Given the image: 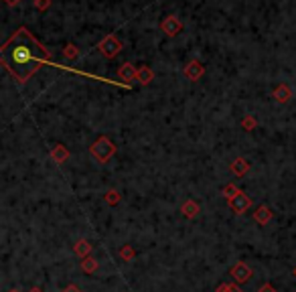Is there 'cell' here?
<instances>
[{"label": "cell", "mask_w": 296, "mask_h": 292, "mask_svg": "<svg viewBox=\"0 0 296 292\" xmlns=\"http://www.w3.org/2000/svg\"><path fill=\"white\" fill-rule=\"evenodd\" d=\"M49 59L51 53H47L25 27L17 29V33L0 49V61L19 83H27L45 63H49Z\"/></svg>", "instance_id": "obj_1"}, {"label": "cell", "mask_w": 296, "mask_h": 292, "mask_svg": "<svg viewBox=\"0 0 296 292\" xmlns=\"http://www.w3.org/2000/svg\"><path fill=\"white\" fill-rule=\"evenodd\" d=\"M89 155L93 161H97L100 165H106L114 155H116V144L108 138V136H100L91 146H89Z\"/></svg>", "instance_id": "obj_2"}, {"label": "cell", "mask_w": 296, "mask_h": 292, "mask_svg": "<svg viewBox=\"0 0 296 292\" xmlns=\"http://www.w3.org/2000/svg\"><path fill=\"white\" fill-rule=\"evenodd\" d=\"M97 49L102 51V55H104V57L114 59V57L122 51V43H120V39H118V37H114V35H106V37L102 39V43L97 45Z\"/></svg>", "instance_id": "obj_3"}, {"label": "cell", "mask_w": 296, "mask_h": 292, "mask_svg": "<svg viewBox=\"0 0 296 292\" xmlns=\"http://www.w3.org/2000/svg\"><path fill=\"white\" fill-rule=\"evenodd\" d=\"M229 203V207H231V211L235 213V215H243L245 211H250L252 209V205H254V201H252V197L248 193H243V191H239L233 199H229L227 201Z\"/></svg>", "instance_id": "obj_4"}, {"label": "cell", "mask_w": 296, "mask_h": 292, "mask_svg": "<svg viewBox=\"0 0 296 292\" xmlns=\"http://www.w3.org/2000/svg\"><path fill=\"white\" fill-rule=\"evenodd\" d=\"M229 276L233 278V282H237V284H245V282H250V280H252L254 272H252V268H250L248 264H245V262H237V264L231 266Z\"/></svg>", "instance_id": "obj_5"}, {"label": "cell", "mask_w": 296, "mask_h": 292, "mask_svg": "<svg viewBox=\"0 0 296 292\" xmlns=\"http://www.w3.org/2000/svg\"><path fill=\"white\" fill-rule=\"evenodd\" d=\"M161 31H163L167 37H177V35L183 31V23H181L177 17L169 15V17L161 23Z\"/></svg>", "instance_id": "obj_6"}, {"label": "cell", "mask_w": 296, "mask_h": 292, "mask_svg": "<svg viewBox=\"0 0 296 292\" xmlns=\"http://www.w3.org/2000/svg\"><path fill=\"white\" fill-rule=\"evenodd\" d=\"M203 73H205V67H203L201 61H191V63L185 67V77H187L189 81H199V79L203 77Z\"/></svg>", "instance_id": "obj_7"}, {"label": "cell", "mask_w": 296, "mask_h": 292, "mask_svg": "<svg viewBox=\"0 0 296 292\" xmlns=\"http://www.w3.org/2000/svg\"><path fill=\"white\" fill-rule=\"evenodd\" d=\"M250 169H252V163H250L248 159H243V157H239V159L231 161V165H229V171H231L235 177H243V175H248V173H250Z\"/></svg>", "instance_id": "obj_8"}, {"label": "cell", "mask_w": 296, "mask_h": 292, "mask_svg": "<svg viewBox=\"0 0 296 292\" xmlns=\"http://www.w3.org/2000/svg\"><path fill=\"white\" fill-rule=\"evenodd\" d=\"M49 157H51V161H53L55 165H63V163H67V161H69L71 153L65 149L63 144H55L53 149H51V153H49Z\"/></svg>", "instance_id": "obj_9"}, {"label": "cell", "mask_w": 296, "mask_h": 292, "mask_svg": "<svg viewBox=\"0 0 296 292\" xmlns=\"http://www.w3.org/2000/svg\"><path fill=\"white\" fill-rule=\"evenodd\" d=\"M272 217H274V213H272V209H270L268 205H260V207L254 211V221H256L258 225H268V223L272 221Z\"/></svg>", "instance_id": "obj_10"}, {"label": "cell", "mask_w": 296, "mask_h": 292, "mask_svg": "<svg viewBox=\"0 0 296 292\" xmlns=\"http://www.w3.org/2000/svg\"><path fill=\"white\" fill-rule=\"evenodd\" d=\"M272 97H274L278 104H286L290 97H292V89H290L286 83H280V85H276V89L272 91Z\"/></svg>", "instance_id": "obj_11"}, {"label": "cell", "mask_w": 296, "mask_h": 292, "mask_svg": "<svg viewBox=\"0 0 296 292\" xmlns=\"http://www.w3.org/2000/svg\"><path fill=\"white\" fill-rule=\"evenodd\" d=\"M181 211H183V215H185L187 219H195L197 215H199L201 207H199V203H197L195 199H187V201L181 205Z\"/></svg>", "instance_id": "obj_12"}, {"label": "cell", "mask_w": 296, "mask_h": 292, "mask_svg": "<svg viewBox=\"0 0 296 292\" xmlns=\"http://www.w3.org/2000/svg\"><path fill=\"white\" fill-rule=\"evenodd\" d=\"M118 77L122 81H134L138 77V69L132 65V63H122L120 69H118Z\"/></svg>", "instance_id": "obj_13"}, {"label": "cell", "mask_w": 296, "mask_h": 292, "mask_svg": "<svg viewBox=\"0 0 296 292\" xmlns=\"http://www.w3.org/2000/svg\"><path fill=\"white\" fill-rule=\"evenodd\" d=\"M91 250H93V246L87 241V239H77L75 243H73V252H75V256L77 258H87L89 254H91Z\"/></svg>", "instance_id": "obj_14"}, {"label": "cell", "mask_w": 296, "mask_h": 292, "mask_svg": "<svg viewBox=\"0 0 296 292\" xmlns=\"http://www.w3.org/2000/svg\"><path fill=\"white\" fill-rule=\"evenodd\" d=\"M138 81H140V85H148L153 79H155V71L148 67V65H142L140 69H138V77H136Z\"/></svg>", "instance_id": "obj_15"}, {"label": "cell", "mask_w": 296, "mask_h": 292, "mask_svg": "<svg viewBox=\"0 0 296 292\" xmlns=\"http://www.w3.org/2000/svg\"><path fill=\"white\" fill-rule=\"evenodd\" d=\"M97 268H100V262H97L95 258L87 256V258H83V260H81V270H83L85 274H95V272H97Z\"/></svg>", "instance_id": "obj_16"}, {"label": "cell", "mask_w": 296, "mask_h": 292, "mask_svg": "<svg viewBox=\"0 0 296 292\" xmlns=\"http://www.w3.org/2000/svg\"><path fill=\"white\" fill-rule=\"evenodd\" d=\"M118 254H120V258H122L124 262H132V260L136 258V250L130 246V243H124V246L120 248V252H118Z\"/></svg>", "instance_id": "obj_17"}, {"label": "cell", "mask_w": 296, "mask_h": 292, "mask_svg": "<svg viewBox=\"0 0 296 292\" xmlns=\"http://www.w3.org/2000/svg\"><path fill=\"white\" fill-rule=\"evenodd\" d=\"M104 199H106V203H108L110 207H114V205H118V203L122 201V197H120V193H118L116 189H110V191H106V195H104Z\"/></svg>", "instance_id": "obj_18"}, {"label": "cell", "mask_w": 296, "mask_h": 292, "mask_svg": "<svg viewBox=\"0 0 296 292\" xmlns=\"http://www.w3.org/2000/svg\"><path fill=\"white\" fill-rule=\"evenodd\" d=\"M63 57H65V59H71V61L77 59V57H79V49H77L73 43H67L65 49H63Z\"/></svg>", "instance_id": "obj_19"}, {"label": "cell", "mask_w": 296, "mask_h": 292, "mask_svg": "<svg viewBox=\"0 0 296 292\" xmlns=\"http://www.w3.org/2000/svg\"><path fill=\"white\" fill-rule=\"evenodd\" d=\"M239 191H241V189H239L237 185H233V183H229V185H225V187L221 189V193H223V197H225L227 201H229V199H233V197H235V195H237Z\"/></svg>", "instance_id": "obj_20"}, {"label": "cell", "mask_w": 296, "mask_h": 292, "mask_svg": "<svg viewBox=\"0 0 296 292\" xmlns=\"http://www.w3.org/2000/svg\"><path fill=\"white\" fill-rule=\"evenodd\" d=\"M215 292H243L241 288H239V284L237 282H223V284H219L217 288H215Z\"/></svg>", "instance_id": "obj_21"}, {"label": "cell", "mask_w": 296, "mask_h": 292, "mask_svg": "<svg viewBox=\"0 0 296 292\" xmlns=\"http://www.w3.org/2000/svg\"><path fill=\"white\" fill-rule=\"evenodd\" d=\"M256 126H258V120H256L254 116H245V118L241 120V128H243V130H248V132L256 130Z\"/></svg>", "instance_id": "obj_22"}, {"label": "cell", "mask_w": 296, "mask_h": 292, "mask_svg": "<svg viewBox=\"0 0 296 292\" xmlns=\"http://www.w3.org/2000/svg\"><path fill=\"white\" fill-rule=\"evenodd\" d=\"M51 7V0H35V9L37 11H47Z\"/></svg>", "instance_id": "obj_23"}, {"label": "cell", "mask_w": 296, "mask_h": 292, "mask_svg": "<svg viewBox=\"0 0 296 292\" xmlns=\"http://www.w3.org/2000/svg\"><path fill=\"white\" fill-rule=\"evenodd\" d=\"M258 292H276V288H274L270 282H266V284H262V286L258 288Z\"/></svg>", "instance_id": "obj_24"}, {"label": "cell", "mask_w": 296, "mask_h": 292, "mask_svg": "<svg viewBox=\"0 0 296 292\" xmlns=\"http://www.w3.org/2000/svg\"><path fill=\"white\" fill-rule=\"evenodd\" d=\"M63 292H81V288H79L77 284H69V286L63 288Z\"/></svg>", "instance_id": "obj_25"}, {"label": "cell", "mask_w": 296, "mask_h": 292, "mask_svg": "<svg viewBox=\"0 0 296 292\" xmlns=\"http://www.w3.org/2000/svg\"><path fill=\"white\" fill-rule=\"evenodd\" d=\"M5 3H7L9 7H17V5L21 3V0H5Z\"/></svg>", "instance_id": "obj_26"}, {"label": "cell", "mask_w": 296, "mask_h": 292, "mask_svg": "<svg viewBox=\"0 0 296 292\" xmlns=\"http://www.w3.org/2000/svg\"><path fill=\"white\" fill-rule=\"evenodd\" d=\"M29 292H43V290H41V288H37V286H35V288H31V290H29Z\"/></svg>", "instance_id": "obj_27"}, {"label": "cell", "mask_w": 296, "mask_h": 292, "mask_svg": "<svg viewBox=\"0 0 296 292\" xmlns=\"http://www.w3.org/2000/svg\"><path fill=\"white\" fill-rule=\"evenodd\" d=\"M9 292H21V290H19V288H13V290H9Z\"/></svg>", "instance_id": "obj_28"}, {"label": "cell", "mask_w": 296, "mask_h": 292, "mask_svg": "<svg viewBox=\"0 0 296 292\" xmlns=\"http://www.w3.org/2000/svg\"><path fill=\"white\" fill-rule=\"evenodd\" d=\"M294 276H296V270H294Z\"/></svg>", "instance_id": "obj_29"}]
</instances>
